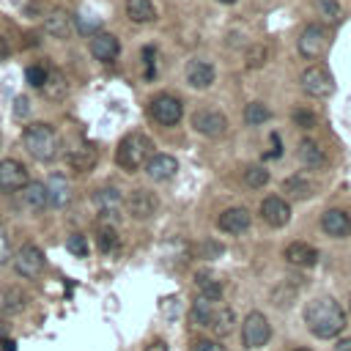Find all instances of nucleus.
<instances>
[{
	"label": "nucleus",
	"mask_w": 351,
	"mask_h": 351,
	"mask_svg": "<svg viewBox=\"0 0 351 351\" xmlns=\"http://www.w3.org/2000/svg\"><path fill=\"white\" fill-rule=\"evenodd\" d=\"M304 324H307V329L315 337L332 340V337H337L348 326V318H346V310L332 296H318V299L307 302V307H304Z\"/></svg>",
	"instance_id": "f257e3e1"
},
{
	"label": "nucleus",
	"mask_w": 351,
	"mask_h": 351,
	"mask_svg": "<svg viewBox=\"0 0 351 351\" xmlns=\"http://www.w3.org/2000/svg\"><path fill=\"white\" fill-rule=\"evenodd\" d=\"M22 143L27 148V154L38 162H52L60 151V137L49 123H30L22 132Z\"/></svg>",
	"instance_id": "f03ea898"
},
{
	"label": "nucleus",
	"mask_w": 351,
	"mask_h": 351,
	"mask_svg": "<svg viewBox=\"0 0 351 351\" xmlns=\"http://www.w3.org/2000/svg\"><path fill=\"white\" fill-rule=\"evenodd\" d=\"M154 154V143L148 134L143 132H129L121 143H118V151H115V162L121 165V170L126 173H137Z\"/></svg>",
	"instance_id": "7ed1b4c3"
},
{
	"label": "nucleus",
	"mask_w": 351,
	"mask_h": 351,
	"mask_svg": "<svg viewBox=\"0 0 351 351\" xmlns=\"http://www.w3.org/2000/svg\"><path fill=\"white\" fill-rule=\"evenodd\" d=\"M269 337H271V324H269V318H266L261 310L247 313V318H244V324H241V343H244L247 348H261V346L269 343Z\"/></svg>",
	"instance_id": "20e7f679"
},
{
	"label": "nucleus",
	"mask_w": 351,
	"mask_h": 351,
	"mask_svg": "<svg viewBox=\"0 0 351 351\" xmlns=\"http://www.w3.org/2000/svg\"><path fill=\"white\" fill-rule=\"evenodd\" d=\"M299 85H302V90H304L307 96H313V99H326V96L335 93V80H332V74H329L324 66H310V69H304L302 77H299Z\"/></svg>",
	"instance_id": "39448f33"
},
{
	"label": "nucleus",
	"mask_w": 351,
	"mask_h": 351,
	"mask_svg": "<svg viewBox=\"0 0 351 351\" xmlns=\"http://www.w3.org/2000/svg\"><path fill=\"white\" fill-rule=\"evenodd\" d=\"M148 112H151V118H154L156 123H162V126H176V123L181 121V115H184V107H181V101H178L173 93H156V96L151 99V104H148Z\"/></svg>",
	"instance_id": "423d86ee"
},
{
	"label": "nucleus",
	"mask_w": 351,
	"mask_h": 351,
	"mask_svg": "<svg viewBox=\"0 0 351 351\" xmlns=\"http://www.w3.org/2000/svg\"><path fill=\"white\" fill-rule=\"evenodd\" d=\"M326 47H329V33H326L324 25L313 22V25H307L302 30V36H299V52H302V58H310V60L313 58H321L326 52Z\"/></svg>",
	"instance_id": "0eeeda50"
},
{
	"label": "nucleus",
	"mask_w": 351,
	"mask_h": 351,
	"mask_svg": "<svg viewBox=\"0 0 351 351\" xmlns=\"http://www.w3.org/2000/svg\"><path fill=\"white\" fill-rule=\"evenodd\" d=\"M14 269L19 277H27V280L38 277L44 269V252L36 244H22L14 255Z\"/></svg>",
	"instance_id": "6e6552de"
},
{
	"label": "nucleus",
	"mask_w": 351,
	"mask_h": 351,
	"mask_svg": "<svg viewBox=\"0 0 351 351\" xmlns=\"http://www.w3.org/2000/svg\"><path fill=\"white\" fill-rule=\"evenodd\" d=\"M192 126H195L203 137H222V134L228 132V118H225L219 110L200 107V110L192 115Z\"/></svg>",
	"instance_id": "1a4fd4ad"
},
{
	"label": "nucleus",
	"mask_w": 351,
	"mask_h": 351,
	"mask_svg": "<svg viewBox=\"0 0 351 351\" xmlns=\"http://www.w3.org/2000/svg\"><path fill=\"white\" fill-rule=\"evenodd\" d=\"M30 184V176L22 162L16 159H3L0 162V192H16Z\"/></svg>",
	"instance_id": "9d476101"
},
{
	"label": "nucleus",
	"mask_w": 351,
	"mask_h": 351,
	"mask_svg": "<svg viewBox=\"0 0 351 351\" xmlns=\"http://www.w3.org/2000/svg\"><path fill=\"white\" fill-rule=\"evenodd\" d=\"M126 211L134 217V219H151L156 211H159V200L154 192L148 189H132L129 197H126Z\"/></svg>",
	"instance_id": "9b49d317"
},
{
	"label": "nucleus",
	"mask_w": 351,
	"mask_h": 351,
	"mask_svg": "<svg viewBox=\"0 0 351 351\" xmlns=\"http://www.w3.org/2000/svg\"><path fill=\"white\" fill-rule=\"evenodd\" d=\"M261 217H263L266 225L282 228V225H288V219H291V206H288L285 197L269 195V197H263V203H261Z\"/></svg>",
	"instance_id": "f8f14e48"
},
{
	"label": "nucleus",
	"mask_w": 351,
	"mask_h": 351,
	"mask_svg": "<svg viewBox=\"0 0 351 351\" xmlns=\"http://www.w3.org/2000/svg\"><path fill=\"white\" fill-rule=\"evenodd\" d=\"M145 173L151 181H170L178 173V159L170 154H151V159L145 162Z\"/></svg>",
	"instance_id": "ddd939ff"
},
{
	"label": "nucleus",
	"mask_w": 351,
	"mask_h": 351,
	"mask_svg": "<svg viewBox=\"0 0 351 351\" xmlns=\"http://www.w3.org/2000/svg\"><path fill=\"white\" fill-rule=\"evenodd\" d=\"M250 222H252V214H250L247 208H241V206L225 208V211L219 214V219H217L219 230H225V233H230V236H239V233H244V230L250 228Z\"/></svg>",
	"instance_id": "4468645a"
},
{
	"label": "nucleus",
	"mask_w": 351,
	"mask_h": 351,
	"mask_svg": "<svg viewBox=\"0 0 351 351\" xmlns=\"http://www.w3.org/2000/svg\"><path fill=\"white\" fill-rule=\"evenodd\" d=\"M93 206L99 208L101 217L115 219V217L121 214V208H123V195H121L118 189H112V186L96 189V192H93Z\"/></svg>",
	"instance_id": "2eb2a0df"
},
{
	"label": "nucleus",
	"mask_w": 351,
	"mask_h": 351,
	"mask_svg": "<svg viewBox=\"0 0 351 351\" xmlns=\"http://www.w3.org/2000/svg\"><path fill=\"white\" fill-rule=\"evenodd\" d=\"M321 230L332 239H346L351 233V217L343 208H329L321 217Z\"/></svg>",
	"instance_id": "dca6fc26"
},
{
	"label": "nucleus",
	"mask_w": 351,
	"mask_h": 351,
	"mask_svg": "<svg viewBox=\"0 0 351 351\" xmlns=\"http://www.w3.org/2000/svg\"><path fill=\"white\" fill-rule=\"evenodd\" d=\"M71 30H74V19H71V14L69 11H63V8H58V11H49L47 14V19H44V33L49 36V38H69L71 36Z\"/></svg>",
	"instance_id": "f3484780"
},
{
	"label": "nucleus",
	"mask_w": 351,
	"mask_h": 351,
	"mask_svg": "<svg viewBox=\"0 0 351 351\" xmlns=\"http://www.w3.org/2000/svg\"><path fill=\"white\" fill-rule=\"evenodd\" d=\"M214 77H217V71H214V66H211L208 60H189V63H186V82H189L195 90L211 88V85H214Z\"/></svg>",
	"instance_id": "a211bd4d"
},
{
	"label": "nucleus",
	"mask_w": 351,
	"mask_h": 351,
	"mask_svg": "<svg viewBox=\"0 0 351 351\" xmlns=\"http://www.w3.org/2000/svg\"><path fill=\"white\" fill-rule=\"evenodd\" d=\"M90 52H93L96 60L112 63V60L121 55V44H118V38H115L112 33H96V36L90 38Z\"/></svg>",
	"instance_id": "6ab92c4d"
},
{
	"label": "nucleus",
	"mask_w": 351,
	"mask_h": 351,
	"mask_svg": "<svg viewBox=\"0 0 351 351\" xmlns=\"http://www.w3.org/2000/svg\"><path fill=\"white\" fill-rule=\"evenodd\" d=\"M27 302H30V296L19 285H8L0 291V313L3 315H19L27 307Z\"/></svg>",
	"instance_id": "aec40b11"
},
{
	"label": "nucleus",
	"mask_w": 351,
	"mask_h": 351,
	"mask_svg": "<svg viewBox=\"0 0 351 351\" xmlns=\"http://www.w3.org/2000/svg\"><path fill=\"white\" fill-rule=\"evenodd\" d=\"M296 156H299V162H302L304 167H310V170H318V167L326 165V154H324V148H321L315 140H310V137H302V140H299V145H296Z\"/></svg>",
	"instance_id": "412c9836"
},
{
	"label": "nucleus",
	"mask_w": 351,
	"mask_h": 351,
	"mask_svg": "<svg viewBox=\"0 0 351 351\" xmlns=\"http://www.w3.org/2000/svg\"><path fill=\"white\" fill-rule=\"evenodd\" d=\"M285 261L293 263V266L307 269V266L318 263V250H315L313 244H307V241H291V244L285 247Z\"/></svg>",
	"instance_id": "4be33fe9"
},
{
	"label": "nucleus",
	"mask_w": 351,
	"mask_h": 351,
	"mask_svg": "<svg viewBox=\"0 0 351 351\" xmlns=\"http://www.w3.org/2000/svg\"><path fill=\"white\" fill-rule=\"evenodd\" d=\"M282 192H288V197H293V200H307L315 195V181L296 173V176H288L282 181Z\"/></svg>",
	"instance_id": "5701e85b"
},
{
	"label": "nucleus",
	"mask_w": 351,
	"mask_h": 351,
	"mask_svg": "<svg viewBox=\"0 0 351 351\" xmlns=\"http://www.w3.org/2000/svg\"><path fill=\"white\" fill-rule=\"evenodd\" d=\"M47 186V200H49V206H55V208H60V206H66L69 200H71V186H69V181L63 178V176H49V181L44 184Z\"/></svg>",
	"instance_id": "b1692460"
},
{
	"label": "nucleus",
	"mask_w": 351,
	"mask_h": 351,
	"mask_svg": "<svg viewBox=\"0 0 351 351\" xmlns=\"http://www.w3.org/2000/svg\"><path fill=\"white\" fill-rule=\"evenodd\" d=\"M96 159H99V154H96V148L93 145H77L71 154H69V165L77 170V173H90L93 170V165H96Z\"/></svg>",
	"instance_id": "393cba45"
},
{
	"label": "nucleus",
	"mask_w": 351,
	"mask_h": 351,
	"mask_svg": "<svg viewBox=\"0 0 351 351\" xmlns=\"http://www.w3.org/2000/svg\"><path fill=\"white\" fill-rule=\"evenodd\" d=\"M126 16L134 25H151L156 19V8L151 0H126Z\"/></svg>",
	"instance_id": "a878e982"
},
{
	"label": "nucleus",
	"mask_w": 351,
	"mask_h": 351,
	"mask_svg": "<svg viewBox=\"0 0 351 351\" xmlns=\"http://www.w3.org/2000/svg\"><path fill=\"white\" fill-rule=\"evenodd\" d=\"M233 326H236V313H233L230 307H214V315H211L208 329H211L217 337H225V335L233 332Z\"/></svg>",
	"instance_id": "bb28decb"
},
{
	"label": "nucleus",
	"mask_w": 351,
	"mask_h": 351,
	"mask_svg": "<svg viewBox=\"0 0 351 351\" xmlns=\"http://www.w3.org/2000/svg\"><path fill=\"white\" fill-rule=\"evenodd\" d=\"M22 197H25V206H27L30 211H44V208L49 206V200H47V186L38 184V181H30V184L25 186Z\"/></svg>",
	"instance_id": "cd10ccee"
},
{
	"label": "nucleus",
	"mask_w": 351,
	"mask_h": 351,
	"mask_svg": "<svg viewBox=\"0 0 351 351\" xmlns=\"http://www.w3.org/2000/svg\"><path fill=\"white\" fill-rule=\"evenodd\" d=\"M211 315H214V302H208L206 296H197V299L192 302V310H189L192 324H197V326H208V324H211Z\"/></svg>",
	"instance_id": "c85d7f7f"
},
{
	"label": "nucleus",
	"mask_w": 351,
	"mask_h": 351,
	"mask_svg": "<svg viewBox=\"0 0 351 351\" xmlns=\"http://www.w3.org/2000/svg\"><path fill=\"white\" fill-rule=\"evenodd\" d=\"M271 118V110L263 104V101H250L247 107H244V123L247 126H261V123H266Z\"/></svg>",
	"instance_id": "c756f323"
},
{
	"label": "nucleus",
	"mask_w": 351,
	"mask_h": 351,
	"mask_svg": "<svg viewBox=\"0 0 351 351\" xmlns=\"http://www.w3.org/2000/svg\"><path fill=\"white\" fill-rule=\"evenodd\" d=\"M195 282H197L200 296H206L208 302H219V299H222V285H219L214 277H208L206 271H200V274L195 277Z\"/></svg>",
	"instance_id": "7c9ffc66"
},
{
	"label": "nucleus",
	"mask_w": 351,
	"mask_h": 351,
	"mask_svg": "<svg viewBox=\"0 0 351 351\" xmlns=\"http://www.w3.org/2000/svg\"><path fill=\"white\" fill-rule=\"evenodd\" d=\"M118 233H115V228L112 225H101L99 228V233H96V244H99V250L101 252H115L118 250Z\"/></svg>",
	"instance_id": "2f4dec72"
},
{
	"label": "nucleus",
	"mask_w": 351,
	"mask_h": 351,
	"mask_svg": "<svg viewBox=\"0 0 351 351\" xmlns=\"http://www.w3.org/2000/svg\"><path fill=\"white\" fill-rule=\"evenodd\" d=\"M41 90H44L49 99H60V96L66 93V80H63V74H60V71H49Z\"/></svg>",
	"instance_id": "473e14b6"
},
{
	"label": "nucleus",
	"mask_w": 351,
	"mask_h": 351,
	"mask_svg": "<svg viewBox=\"0 0 351 351\" xmlns=\"http://www.w3.org/2000/svg\"><path fill=\"white\" fill-rule=\"evenodd\" d=\"M266 60H269V47L261 44V41H255L247 49V69H261V66H266Z\"/></svg>",
	"instance_id": "72a5a7b5"
},
{
	"label": "nucleus",
	"mask_w": 351,
	"mask_h": 351,
	"mask_svg": "<svg viewBox=\"0 0 351 351\" xmlns=\"http://www.w3.org/2000/svg\"><path fill=\"white\" fill-rule=\"evenodd\" d=\"M266 181H269V170H266V167L255 165V167H247V170H244V184L252 186V189H261Z\"/></svg>",
	"instance_id": "f704fd0d"
},
{
	"label": "nucleus",
	"mask_w": 351,
	"mask_h": 351,
	"mask_svg": "<svg viewBox=\"0 0 351 351\" xmlns=\"http://www.w3.org/2000/svg\"><path fill=\"white\" fill-rule=\"evenodd\" d=\"M315 8L329 19V22H340L343 19V8L337 0H315Z\"/></svg>",
	"instance_id": "c9c22d12"
},
{
	"label": "nucleus",
	"mask_w": 351,
	"mask_h": 351,
	"mask_svg": "<svg viewBox=\"0 0 351 351\" xmlns=\"http://www.w3.org/2000/svg\"><path fill=\"white\" fill-rule=\"evenodd\" d=\"M291 118H293V123L302 126V129H313V126L318 123V115H315L313 110H307V107H296V110L291 112Z\"/></svg>",
	"instance_id": "e433bc0d"
},
{
	"label": "nucleus",
	"mask_w": 351,
	"mask_h": 351,
	"mask_svg": "<svg viewBox=\"0 0 351 351\" xmlns=\"http://www.w3.org/2000/svg\"><path fill=\"white\" fill-rule=\"evenodd\" d=\"M47 74H49V69L47 66H27V71H25V77H27V85H33V88H44V82H47Z\"/></svg>",
	"instance_id": "4c0bfd02"
},
{
	"label": "nucleus",
	"mask_w": 351,
	"mask_h": 351,
	"mask_svg": "<svg viewBox=\"0 0 351 351\" xmlns=\"http://www.w3.org/2000/svg\"><path fill=\"white\" fill-rule=\"evenodd\" d=\"M143 63H145V80H154L156 77V49L151 44L143 49Z\"/></svg>",
	"instance_id": "58836bf2"
},
{
	"label": "nucleus",
	"mask_w": 351,
	"mask_h": 351,
	"mask_svg": "<svg viewBox=\"0 0 351 351\" xmlns=\"http://www.w3.org/2000/svg\"><path fill=\"white\" fill-rule=\"evenodd\" d=\"M66 247H69V252H71V255H80V258H85V252H88V244H85V239H82L80 233L69 236Z\"/></svg>",
	"instance_id": "ea45409f"
},
{
	"label": "nucleus",
	"mask_w": 351,
	"mask_h": 351,
	"mask_svg": "<svg viewBox=\"0 0 351 351\" xmlns=\"http://www.w3.org/2000/svg\"><path fill=\"white\" fill-rule=\"evenodd\" d=\"M293 296H296V288H291V285H280V288L271 293V299H274L280 307H285V304H288Z\"/></svg>",
	"instance_id": "a19ab883"
},
{
	"label": "nucleus",
	"mask_w": 351,
	"mask_h": 351,
	"mask_svg": "<svg viewBox=\"0 0 351 351\" xmlns=\"http://www.w3.org/2000/svg\"><path fill=\"white\" fill-rule=\"evenodd\" d=\"M189 351H225V348L217 340H195Z\"/></svg>",
	"instance_id": "79ce46f5"
},
{
	"label": "nucleus",
	"mask_w": 351,
	"mask_h": 351,
	"mask_svg": "<svg viewBox=\"0 0 351 351\" xmlns=\"http://www.w3.org/2000/svg\"><path fill=\"white\" fill-rule=\"evenodd\" d=\"M14 112H16L19 118H25V115L30 112V104H27V96H16V99H14Z\"/></svg>",
	"instance_id": "37998d69"
},
{
	"label": "nucleus",
	"mask_w": 351,
	"mask_h": 351,
	"mask_svg": "<svg viewBox=\"0 0 351 351\" xmlns=\"http://www.w3.org/2000/svg\"><path fill=\"white\" fill-rule=\"evenodd\" d=\"M11 258V247H8V239H5V230L0 228V266Z\"/></svg>",
	"instance_id": "c03bdc74"
},
{
	"label": "nucleus",
	"mask_w": 351,
	"mask_h": 351,
	"mask_svg": "<svg viewBox=\"0 0 351 351\" xmlns=\"http://www.w3.org/2000/svg\"><path fill=\"white\" fill-rule=\"evenodd\" d=\"M219 252H222V247H219V244H214V241H211V244H203V255H206V258L219 255Z\"/></svg>",
	"instance_id": "a18cd8bd"
},
{
	"label": "nucleus",
	"mask_w": 351,
	"mask_h": 351,
	"mask_svg": "<svg viewBox=\"0 0 351 351\" xmlns=\"http://www.w3.org/2000/svg\"><path fill=\"white\" fill-rule=\"evenodd\" d=\"M335 351H351V337H343L335 343Z\"/></svg>",
	"instance_id": "49530a36"
},
{
	"label": "nucleus",
	"mask_w": 351,
	"mask_h": 351,
	"mask_svg": "<svg viewBox=\"0 0 351 351\" xmlns=\"http://www.w3.org/2000/svg\"><path fill=\"white\" fill-rule=\"evenodd\" d=\"M0 351H16V343H14L11 337H5V340L0 343Z\"/></svg>",
	"instance_id": "de8ad7c7"
},
{
	"label": "nucleus",
	"mask_w": 351,
	"mask_h": 351,
	"mask_svg": "<svg viewBox=\"0 0 351 351\" xmlns=\"http://www.w3.org/2000/svg\"><path fill=\"white\" fill-rule=\"evenodd\" d=\"M145 351H167V346H165L162 340H154V343H151V346H148Z\"/></svg>",
	"instance_id": "09e8293b"
},
{
	"label": "nucleus",
	"mask_w": 351,
	"mask_h": 351,
	"mask_svg": "<svg viewBox=\"0 0 351 351\" xmlns=\"http://www.w3.org/2000/svg\"><path fill=\"white\" fill-rule=\"evenodd\" d=\"M8 58V44H5V38L0 36V60H5Z\"/></svg>",
	"instance_id": "8fccbe9b"
},
{
	"label": "nucleus",
	"mask_w": 351,
	"mask_h": 351,
	"mask_svg": "<svg viewBox=\"0 0 351 351\" xmlns=\"http://www.w3.org/2000/svg\"><path fill=\"white\" fill-rule=\"evenodd\" d=\"M5 337H8V324H5L3 318H0V343H3Z\"/></svg>",
	"instance_id": "3c124183"
},
{
	"label": "nucleus",
	"mask_w": 351,
	"mask_h": 351,
	"mask_svg": "<svg viewBox=\"0 0 351 351\" xmlns=\"http://www.w3.org/2000/svg\"><path fill=\"white\" fill-rule=\"evenodd\" d=\"M219 3H225V5H233V3H236V0H219Z\"/></svg>",
	"instance_id": "603ef678"
},
{
	"label": "nucleus",
	"mask_w": 351,
	"mask_h": 351,
	"mask_svg": "<svg viewBox=\"0 0 351 351\" xmlns=\"http://www.w3.org/2000/svg\"><path fill=\"white\" fill-rule=\"evenodd\" d=\"M291 351H310V348H291Z\"/></svg>",
	"instance_id": "864d4df0"
},
{
	"label": "nucleus",
	"mask_w": 351,
	"mask_h": 351,
	"mask_svg": "<svg viewBox=\"0 0 351 351\" xmlns=\"http://www.w3.org/2000/svg\"><path fill=\"white\" fill-rule=\"evenodd\" d=\"M348 310H351V299H348Z\"/></svg>",
	"instance_id": "5fc2aeb1"
}]
</instances>
